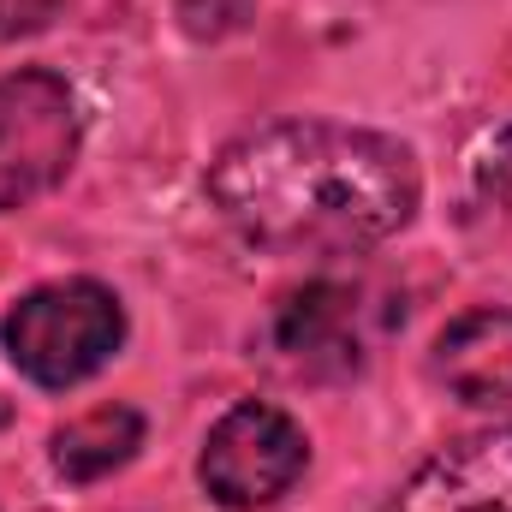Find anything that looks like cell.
I'll return each instance as SVG.
<instances>
[{
  "mask_svg": "<svg viewBox=\"0 0 512 512\" xmlns=\"http://www.w3.org/2000/svg\"><path fill=\"white\" fill-rule=\"evenodd\" d=\"M221 221L280 256H358L411 227L423 173L411 143L340 120H268L203 179Z\"/></svg>",
  "mask_w": 512,
  "mask_h": 512,
  "instance_id": "6da1fadb",
  "label": "cell"
},
{
  "mask_svg": "<svg viewBox=\"0 0 512 512\" xmlns=\"http://www.w3.org/2000/svg\"><path fill=\"white\" fill-rule=\"evenodd\" d=\"M0 346L24 382L66 393L114 364L126 346V304L102 280H48L6 310Z\"/></svg>",
  "mask_w": 512,
  "mask_h": 512,
  "instance_id": "7a4b0ae2",
  "label": "cell"
},
{
  "mask_svg": "<svg viewBox=\"0 0 512 512\" xmlns=\"http://www.w3.org/2000/svg\"><path fill=\"white\" fill-rule=\"evenodd\" d=\"M393 328V310L387 298H376L370 286L358 280H310L298 292H286L274 304V322H268V352L286 376H304V382H340V376H358Z\"/></svg>",
  "mask_w": 512,
  "mask_h": 512,
  "instance_id": "3957f363",
  "label": "cell"
},
{
  "mask_svg": "<svg viewBox=\"0 0 512 512\" xmlns=\"http://www.w3.org/2000/svg\"><path fill=\"white\" fill-rule=\"evenodd\" d=\"M84 143L78 96L48 66H18L0 78V215L48 197Z\"/></svg>",
  "mask_w": 512,
  "mask_h": 512,
  "instance_id": "277c9868",
  "label": "cell"
},
{
  "mask_svg": "<svg viewBox=\"0 0 512 512\" xmlns=\"http://www.w3.org/2000/svg\"><path fill=\"white\" fill-rule=\"evenodd\" d=\"M310 465V435L292 411L268 399H239L197 453V483L227 512L274 507Z\"/></svg>",
  "mask_w": 512,
  "mask_h": 512,
  "instance_id": "5b68a950",
  "label": "cell"
},
{
  "mask_svg": "<svg viewBox=\"0 0 512 512\" xmlns=\"http://www.w3.org/2000/svg\"><path fill=\"white\" fill-rule=\"evenodd\" d=\"M382 512H512V423L459 435L429 453Z\"/></svg>",
  "mask_w": 512,
  "mask_h": 512,
  "instance_id": "8992f818",
  "label": "cell"
},
{
  "mask_svg": "<svg viewBox=\"0 0 512 512\" xmlns=\"http://www.w3.org/2000/svg\"><path fill=\"white\" fill-rule=\"evenodd\" d=\"M435 382L465 405H512V304H483L435 334Z\"/></svg>",
  "mask_w": 512,
  "mask_h": 512,
  "instance_id": "52a82bcc",
  "label": "cell"
},
{
  "mask_svg": "<svg viewBox=\"0 0 512 512\" xmlns=\"http://www.w3.org/2000/svg\"><path fill=\"white\" fill-rule=\"evenodd\" d=\"M137 447H143V411L96 405V411H84V417L54 429L48 459H54V471L66 483H102V477H114L120 465L137 459Z\"/></svg>",
  "mask_w": 512,
  "mask_h": 512,
  "instance_id": "ba28073f",
  "label": "cell"
},
{
  "mask_svg": "<svg viewBox=\"0 0 512 512\" xmlns=\"http://www.w3.org/2000/svg\"><path fill=\"white\" fill-rule=\"evenodd\" d=\"M471 185H477L483 203H495V209H507L512 215V126H501L483 149H477V161H471Z\"/></svg>",
  "mask_w": 512,
  "mask_h": 512,
  "instance_id": "9c48e42d",
  "label": "cell"
},
{
  "mask_svg": "<svg viewBox=\"0 0 512 512\" xmlns=\"http://www.w3.org/2000/svg\"><path fill=\"white\" fill-rule=\"evenodd\" d=\"M72 0H0V42H18V36H42L66 18Z\"/></svg>",
  "mask_w": 512,
  "mask_h": 512,
  "instance_id": "30bf717a",
  "label": "cell"
},
{
  "mask_svg": "<svg viewBox=\"0 0 512 512\" xmlns=\"http://www.w3.org/2000/svg\"><path fill=\"white\" fill-rule=\"evenodd\" d=\"M6 423H12V399L0 393V429H6Z\"/></svg>",
  "mask_w": 512,
  "mask_h": 512,
  "instance_id": "8fae6325",
  "label": "cell"
}]
</instances>
